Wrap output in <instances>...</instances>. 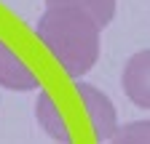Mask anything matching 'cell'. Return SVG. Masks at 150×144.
I'll return each instance as SVG.
<instances>
[{
    "mask_svg": "<svg viewBox=\"0 0 150 144\" xmlns=\"http://www.w3.org/2000/svg\"><path fill=\"white\" fill-rule=\"evenodd\" d=\"M35 120L48 139L62 144L110 141L118 131V115L107 94L91 83H83L81 78H75L72 83L70 104H64L59 96L48 91L38 94Z\"/></svg>",
    "mask_w": 150,
    "mask_h": 144,
    "instance_id": "1",
    "label": "cell"
},
{
    "mask_svg": "<svg viewBox=\"0 0 150 144\" xmlns=\"http://www.w3.org/2000/svg\"><path fill=\"white\" fill-rule=\"evenodd\" d=\"M35 38L72 80L91 72L99 59V24L75 6H46L35 24Z\"/></svg>",
    "mask_w": 150,
    "mask_h": 144,
    "instance_id": "2",
    "label": "cell"
},
{
    "mask_svg": "<svg viewBox=\"0 0 150 144\" xmlns=\"http://www.w3.org/2000/svg\"><path fill=\"white\" fill-rule=\"evenodd\" d=\"M121 85L131 104H137L139 110H150V48L134 53L126 62Z\"/></svg>",
    "mask_w": 150,
    "mask_h": 144,
    "instance_id": "3",
    "label": "cell"
},
{
    "mask_svg": "<svg viewBox=\"0 0 150 144\" xmlns=\"http://www.w3.org/2000/svg\"><path fill=\"white\" fill-rule=\"evenodd\" d=\"M0 85L8 91H35L38 75L35 69L27 67V62L0 38Z\"/></svg>",
    "mask_w": 150,
    "mask_h": 144,
    "instance_id": "4",
    "label": "cell"
},
{
    "mask_svg": "<svg viewBox=\"0 0 150 144\" xmlns=\"http://www.w3.org/2000/svg\"><path fill=\"white\" fill-rule=\"evenodd\" d=\"M46 6H75L86 11L99 24V29H105L115 16V0H46Z\"/></svg>",
    "mask_w": 150,
    "mask_h": 144,
    "instance_id": "5",
    "label": "cell"
},
{
    "mask_svg": "<svg viewBox=\"0 0 150 144\" xmlns=\"http://www.w3.org/2000/svg\"><path fill=\"white\" fill-rule=\"evenodd\" d=\"M112 139L121 141V144H131V141H150V120L129 123L126 128H118Z\"/></svg>",
    "mask_w": 150,
    "mask_h": 144,
    "instance_id": "6",
    "label": "cell"
}]
</instances>
